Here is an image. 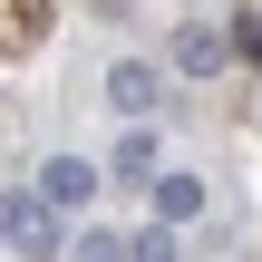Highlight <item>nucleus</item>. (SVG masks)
<instances>
[{
	"mask_svg": "<svg viewBox=\"0 0 262 262\" xmlns=\"http://www.w3.org/2000/svg\"><path fill=\"white\" fill-rule=\"evenodd\" d=\"M0 243H10V253H58V204H49V194H39V185H10V194H0Z\"/></svg>",
	"mask_w": 262,
	"mask_h": 262,
	"instance_id": "obj_1",
	"label": "nucleus"
},
{
	"mask_svg": "<svg viewBox=\"0 0 262 262\" xmlns=\"http://www.w3.org/2000/svg\"><path fill=\"white\" fill-rule=\"evenodd\" d=\"M156 88H165V78H156L146 58H117V68H107V97H117L126 117H146V107H156Z\"/></svg>",
	"mask_w": 262,
	"mask_h": 262,
	"instance_id": "obj_2",
	"label": "nucleus"
},
{
	"mask_svg": "<svg viewBox=\"0 0 262 262\" xmlns=\"http://www.w3.org/2000/svg\"><path fill=\"white\" fill-rule=\"evenodd\" d=\"M146 185H156V224H194V214H204V185H194V175H165V165H156Z\"/></svg>",
	"mask_w": 262,
	"mask_h": 262,
	"instance_id": "obj_3",
	"label": "nucleus"
},
{
	"mask_svg": "<svg viewBox=\"0 0 262 262\" xmlns=\"http://www.w3.org/2000/svg\"><path fill=\"white\" fill-rule=\"evenodd\" d=\"M224 58H233V49H224V29H175V68H185V78H214Z\"/></svg>",
	"mask_w": 262,
	"mask_h": 262,
	"instance_id": "obj_4",
	"label": "nucleus"
},
{
	"mask_svg": "<svg viewBox=\"0 0 262 262\" xmlns=\"http://www.w3.org/2000/svg\"><path fill=\"white\" fill-rule=\"evenodd\" d=\"M39 194H49V204H88V194H97V165H88V156H58V165L39 175Z\"/></svg>",
	"mask_w": 262,
	"mask_h": 262,
	"instance_id": "obj_5",
	"label": "nucleus"
},
{
	"mask_svg": "<svg viewBox=\"0 0 262 262\" xmlns=\"http://www.w3.org/2000/svg\"><path fill=\"white\" fill-rule=\"evenodd\" d=\"M49 29V0H0V49H39Z\"/></svg>",
	"mask_w": 262,
	"mask_h": 262,
	"instance_id": "obj_6",
	"label": "nucleus"
},
{
	"mask_svg": "<svg viewBox=\"0 0 262 262\" xmlns=\"http://www.w3.org/2000/svg\"><path fill=\"white\" fill-rule=\"evenodd\" d=\"M107 165H117V175H126V185H146V175H156V136H146V126H126V136H117V156H107Z\"/></svg>",
	"mask_w": 262,
	"mask_h": 262,
	"instance_id": "obj_7",
	"label": "nucleus"
},
{
	"mask_svg": "<svg viewBox=\"0 0 262 262\" xmlns=\"http://www.w3.org/2000/svg\"><path fill=\"white\" fill-rule=\"evenodd\" d=\"M68 262H126V243L97 224V233H78V243H68Z\"/></svg>",
	"mask_w": 262,
	"mask_h": 262,
	"instance_id": "obj_8",
	"label": "nucleus"
},
{
	"mask_svg": "<svg viewBox=\"0 0 262 262\" xmlns=\"http://www.w3.org/2000/svg\"><path fill=\"white\" fill-rule=\"evenodd\" d=\"M126 262H175V224H156V233H136V243H126Z\"/></svg>",
	"mask_w": 262,
	"mask_h": 262,
	"instance_id": "obj_9",
	"label": "nucleus"
},
{
	"mask_svg": "<svg viewBox=\"0 0 262 262\" xmlns=\"http://www.w3.org/2000/svg\"><path fill=\"white\" fill-rule=\"evenodd\" d=\"M224 49H243V58L262 68V19H253V10H233V39H224Z\"/></svg>",
	"mask_w": 262,
	"mask_h": 262,
	"instance_id": "obj_10",
	"label": "nucleus"
}]
</instances>
